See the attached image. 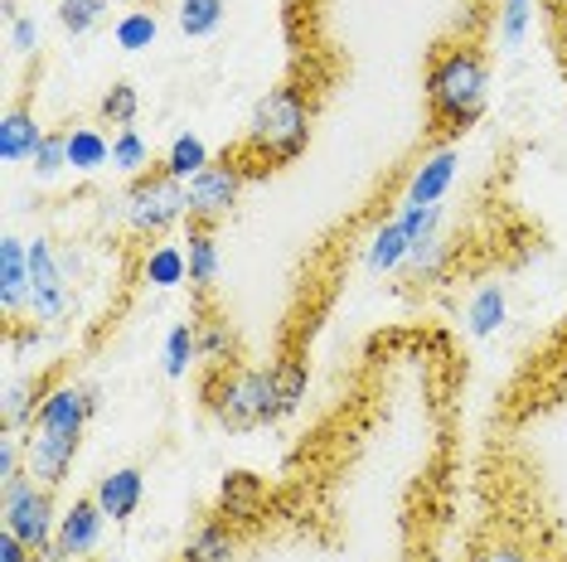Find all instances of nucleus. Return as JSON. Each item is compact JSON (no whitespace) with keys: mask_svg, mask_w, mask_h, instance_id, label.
Wrapping results in <instances>:
<instances>
[{"mask_svg":"<svg viewBox=\"0 0 567 562\" xmlns=\"http://www.w3.org/2000/svg\"><path fill=\"white\" fill-rule=\"evenodd\" d=\"M204 407L228 431H252V427H267V422H281V403L272 393V374L267 368H243V364L209 368Z\"/></svg>","mask_w":567,"mask_h":562,"instance_id":"obj_3","label":"nucleus"},{"mask_svg":"<svg viewBox=\"0 0 567 562\" xmlns=\"http://www.w3.org/2000/svg\"><path fill=\"white\" fill-rule=\"evenodd\" d=\"M107 10H112V0H59L54 20H59V30H63V34L83 40V34H93L97 24L107 20Z\"/></svg>","mask_w":567,"mask_h":562,"instance_id":"obj_27","label":"nucleus"},{"mask_svg":"<svg viewBox=\"0 0 567 562\" xmlns=\"http://www.w3.org/2000/svg\"><path fill=\"white\" fill-rule=\"evenodd\" d=\"M44 398H49L44 378H10V383H6V398H0V431L30 427Z\"/></svg>","mask_w":567,"mask_h":562,"instance_id":"obj_16","label":"nucleus"},{"mask_svg":"<svg viewBox=\"0 0 567 562\" xmlns=\"http://www.w3.org/2000/svg\"><path fill=\"white\" fill-rule=\"evenodd\" d=\"M73 311V281L63 272L59 252L49 238L30 242V315L44 325H63Z\"/></svg>","mask_w":567,"mask_h":562,"instance_id":"obj_6","label":"nucleus"},{"mask_svg":"<svg viewBox=\"0 0 567 562\" xmlns=\"http://www.w3.org/2000/svg\"><path fill=\"white\" fill-rule=\"evenodd\" d=\"M0 562H40V553H34V548H24L10 529H0Z\"/></svg>","mask_w":567,"mask_h":562,"instance_id":"obj_36","label":"nucleus"},{"mask_svg":"<svg viewBox=\"0 0 567 562\" xmlns=\"http://www.w3.org/2000/svg\"><path fill=\"white\" fill-rule=\"evenodd\" d=\"M234 558H238V529L224 514L204 519L199 529L189 533L185 553H179V562H234Z\"/></svg>","mask_w":567,"mask_h":562,"instance_id":"obj_14","label":"nucleus"},{"mask_svg":"<svg viewBox=\"0 0 567 562\" xmlns=\"http://www.w3.org/2000/svg\"><path fill=\"white\" fill-rule=\"evenodd\" d=\"M267 374H272V393L281 403V417L296 413L301 398H306V383H311V368H306V360H296V354H291V360H277Z\"/></svg>","mask_w":567,"mask_h":562,"instance_id":"obj_25","label":"nucleus"},{"mask_svg":"<svg viewBox=\"0 0 567 562\" xmlns=\"http://www.w3.org/2000/svg\"><path fill=\"white\" fill-rule=\"evenodd\" d=\"M112 170H122V175H146V170H156V160H151V146H146V136L136 132V126H122L117 136H112Z\"/></svg>","mask_w":567,"mask_h":562,"instance_id":"obj_26","label":"nucleus"},{"mask_svg":"<svg viewBox=\"0 0 567 562\" xmlns=\"http://www.w3.org/2000/svg\"><path fill=\"white\" fill-rule=\"evenodd\" d=\"M141 277H146L151 287H161V291H171V287H179V281H189L185 248H179V242H156V248L146 252V262H141Z\"/></svg>","mask_w":567,"mask_h":562,"instance_id":"obj_19","label":"nucleus"},{"mask_svg":"<svg viewBox=\"0 0 567 562\" xmlns=\"http://www.w3.org/2000/svg\"><path fill=\"white\" fill-rule=\"evenodd\" d=\"M97 562H122V558H97Z\"/></svg>","mask_w":567,"mask_h":562,"instance_id":"obj_38","label":"nucleus"},{"mask_svg":"<svg viewBox=\"0 0 567 562\" xmlns=\"http://www.w3.org/2000/svg\"><path fill=\"white\" fill-rule=\"evenodd\" d=\"M10 49H16V54H34V49H40V20L34 15L10 20Z\"/></svg>","mask_w":567,"mask_h":562,"instance_id":"obj_35","label":"nucleus"},{"mask_svg":"<svg viewBox=\"0 0 567 562\" xmlns=\"http://www.w3.org/2000/svg\"><path fill=\"white\" fill-rule=\"evenodd\" d=\"M24 476V446H20V431H0V485L20 480Z\"/></svg>","mask_w":567,"mask_h":562,"instance_id":"obj_33","label":"nucleus"},{"mask_svg":"<svg viewBox=\"0 0 567 562\" xmlns=\"http://www.w3.org/2000/svg\"><path fill=\"white\" fill-rule=\"evenodd\" d=\"M0 529H10L24 548H34L40 558H49L54 553V533H59L54 490L40 485L34 476L0 485Z\"/></svg>","mask_w":567,"mask_h":562,"instance_id":"obj_4","label":"nucleus"},{"mask_svg":"<svg viewBox=\"0 0 567 562\" xmlns=\"http://www.w3.org/2000/svg\"><path fill=\"white\" fill-rule=\"evenodd\" d=\"M224 15H228V0H179L175 24L185 40H209L218 24H224Z\"/></svg>","mask_w":567,"mask_h":562,"instance_id":"obj_24","label":"nucleus"},{"mask_svg":"<svg viewBox=\"0 0 567 562\" xmlns=\"http://www.w3.org/2000/svg\"><path fill=\"white\" fill-rule=\"evenodd\" d=\"M63 146H69V170H79V175H93L102 165H112V140L97 126H69Z\"/></svg>","mask_w":567,"mask_h":562,"instance_id":"obj_17","label":"nucleus"},{"mask_svg":"<svg viewBox=\"0 0 567 562\" xmlns=\"http://www.w3.org/2000/svg\"><path fill=\"white\" fill-rule=\"evenodd\" d=\"M427 112L442 136H466L489 102V63L475 44H446L427 63Z\"/></svg>","mask_w":567,"mask_h":562,"instance_id":"obj_2","label":"nucleus"},{"mask_svg":"<svg viewBox=\"0 0 567 562\" xmlns=\"http://www.w3.org/2000/svg\"><path fill=\"white\" fill-rule=\"evenodd\" d=\"M102 523H107V514H102V504L93 495L73 500L59 514V533H54V553H49V562H87V553L102 543Z\"/></svg>","mask_w":567,"mask_h":562,"instance_id":"obj_8","label":"nucleus"},{"mask_svg":"<svg viewBox=\"0 0 567 562\" xmlns=\"http://www.w3.org/2000/svg\"><path fill=\"white\" fill-rule=\"evenodd\" d=\"M204 165H214V156H209V146H204L195 132H179V136L171 140V150L161 156V170H165V175H175L179 185L195 180Z\"/></svg>","mask_w":567,"mask_h":562,"instance_id":"obj_18","label":"nucleus"},{"mask_svg":"<svg viewBox=\"0 0 567 562\" xmlns=\"http://www.w3.org/2000/svg\"><path fill=\"white\" fill-rule=\"evenodd\" d=\"M446 262H451V242L446 238H427V242H417V248L408 252V272H412V281H422V287H432L436 277L446 272Z\"/></svg>","mask_w":567,"mask_h":562,"instance_id":"obj_28","label":"nucleus"},{"mask_svg":"<svg viewBox=\"0 0 567 562\" xmlns=\"http://www.w3.org/2000/svg\"><path fill=\"white\" fill-rule=\"evenodd\" d=\"M456 180V146H436L427 160L412 170L408 180V204H442V195Z\"/></svg>","mask_w":567,"mask_h":562,"instance_id":"obj_13","label":"nucleus"},{"mask_svg":"<svg viewBox=\"0 0 567 562\" xmlns=\"http://www.w3.org/2000/svg\"><path fill=\"white\" fill-rule=\"evenodd\" d=\"M195 360H199V330L175 325L171 335H165V378H185Z\"/></svg>","mask_w":567,"mask_h":562,"instance_id":"obj_29","label":"nucleus"},{"mask_svg":"<svg viewBox=\"0 0 567 562\" xmlns=\"http://www.w3.org/2000/svg\"><path fill=\"white\" fill-rule=\"evenodd\" d=\"M141 495H146V476H141L136 466H122V470H112V476L97 480L93 500L102 504V514L112 523H126L141 509Z\"/></svg>","mask_w":567,"mask_h":562,"instance_id":"obj_10","label":"nucleus"},{"mask_svg":"<svg viewBox=\"0 0 567 562\" xmlns=\"http://www.w3.org/2000/svg\"><path fill=\"white\" fill-rule=\"evenodd\" d=\"M44 136H49V132H40V122H34V107H30V102H16V107L0 117V160H6V165L34 160V150H40Z\"/></svg>","mask_w":567,"mask_h":562,"instance_id":"obj_12","label":"nucleus"},{"mask_svg":"<svg viewBox=\"0 0 567 562\" xmlns=\"http://www.w3.org/2000/svg\"><path fill=\"white\" fill-rule=\"evenodd\" d=\"M243 185H248V170H243V165H238V160L224 150V160L204 165V170L195 175V180L185 185V199H189V223H218V219H224V214L238 204Z\"/></svg>","mask_w":567,"mask_h":562,"instance_id":"obj_7","label":"nucleus"},{"mask_svg":"<svg viewBox=\"0 0 567 562\" xmlns=\"http://www.w3.org/2000/svg\"><path fill=\"white\" fill-rule=\"evenodd\" d=\"M544 6H548V10H563V6H567V0H544Z\"/></svg>","mask_w":567,"mask_h":562,"instance_id":"obj_37","label":"nucleus"},{"mask_svg":"<svg viewBox=\"0 0 567 562\" xmlns=\"http://www.w3.org/2000/svg\"><path fill=\"white\" fill-rule=\"evenodd\" d=\"M189 219V199H185V185L175 180V175H165L161 165L146 175H136L132 189H126V223H132V233L141 238H161L171 233L175 223Z\"/></svg>","mask_w":567,"mask_h":562,"instance_id":"obj_5","label":"nucleus"},{"mask_svg":"<svg viewBox=\"0 0 567 562\" xmlns=\"http://www.w3.org/2000/svg\"><path fill=\"white\" fill-rule=\"evenodd\" d=\"M112 40H117V49H126V54H141V49H151V44L161 40V20H156V10H146V6L126 10V15L112 24Z\"/></svg>","mask_w":567,"mask_h":562,"instance_id":"obj_22","label":"nucleus"},{"mask_svg":"<svg viewBox=\"0 0 567 562\" xmlns=\"http://www.w3.org/2000/svg\"><path fill=\"white\" fill-rule=\"evenodd\" d=\"M471 562H534V553L519 543H509V539H489V543L475 548Z\"/></svg>","mask_w":567,"mask_h":562,"instance_id":"obj_34","label":"nucleus"},{"mask_svg":"<svg viewBox=\"0 0 567 562\" xmlns=\"http://www.w3.org/2000/svg\"><path fill=\"white\" fill-rule=\"evenodd\" d=\"M412 562H417V558H412Z\"/></svg>","mask_w":567,"mask_h":562,"instance_id":"obj_39","label":"nucleus"},{"mask_svg":"<svg viewBox=\"0 0 567 562\" xmlns=\"http://www.w3.org/2000/svg\"><path fill=\"white\" fill-rule=\"evenodd\" d=\"M30 170H34V180H54L59 170H69V146H63V132H49V136L40 140V150H34Z\"/></svg>","mask_w":567,"mask_h":562,"instance_id":"obj_32","label":"nucleus"},{"mask_svg":"<svg viewBox=\"0 0 567 562\" xmlns=\"http://www.w3.org/2000/svg\"><path fill=\"white\" fill-rule=\"evenodd\" d=\"M505 315H509V296H505V287L499 281H489V287L475 291V301H471V335L475 340H485V335H495L499 325H505Z\"/></svg>","mask_w":567,"mask_h":562,"instance_id":"obj_21","label":"nucleus"},{"mask_svg":"<svg viewBox=\"0 0 567 562\" xmlns=\"http://www.w3.org/2000/svg\"><path fill=\"white\" fill-rule=\"evenodd\" d=\"M408 252H412V242L403 233V223L389 219L369 242V272H398V267L408 262Z\"/></svg>","mask_w":567,"mask_h":562,"instance_id":"obj_23","label":"nucleus"},{"mask_svg":"<svg viewBox=\"0 0 567 562\" xmlns=\"http://www.w3.org/2000/svg\"><path fill=\"white\" fill-rule=\"evenodd\" d=\"M262 500H267V485L252 470H228L224 485H218V514L228 523H252L262 514Z\"/></svg>","mask_w":567,"mask_h":562,"instance_id":"obj_11","label":"nucleus"},{"mask_svg":"<svg viewBox=\"0 0 567 562\" xmlns=\"http://www.w3.org/2000/svg\"><path fill=\"white\" fill-rule=\"evenodd\" d=\"M195 330H199V360H209V368L238 364V335L224 315H199Z\"/></svg>","mask_w":567,"mask_h":562,"instance_id":"obj_20","label":"nucleus"},{"mask_svg":"<svg viewBox=\"0 0 567 562\" xmlns=\"http://www.w3.org/2000/svg\"><path fill=\"white\" fill-rule=\"evenodd\" d=\"M185 258H189V287L199 296H209L214 281H218V238H214V223H189L185 233Z\"/></svg>","mask_w":567,"mask_h":562,"instance_id":"obj_15","label":"nucleus"},{"mask_svg":"<svg viewBox=\"0 0 567 562\" xmlns=\"http://www.w3.org/2000/svg\"><path fill=\"white\" fill-rule=\"evenodd\" d=\"M24 305H30V242L6 233L0 242V311L16 321Z\"/></svg>","mask_w":567,"mask_h":562,"instance_id":"obj_9","label":"nucleus"},{"mask_svg":"<svg viewBox=\"0 0 567 562\" xmlns=\"http://www.w3.org/2000/svg\"><path fill=\"white\" fill-rule=\"evenodd\" d=\"M311 122H316V107H311V97L301 93V83H277V87H267V97H257L248 136H243V146H234L228 156L248 175L281 170V165H291L311 146Z\"/></svg>","mask_w":567,"mask_h":562,"instance_id":"obj_1","label":"nucleus"},{"mask_svg":"<svg viewBox=\"0 0 567 562\" xmlns=\"http://www.w3.org/2000/svg\"><path fill=\"white\" fill-rule=\"evenodd\" d=\"M528 24H534V0H499V49L505 54L528 40Z\"/></svg>","mask_w":567,"mask_h":562,"instance_id":"obj_31","label":"nucleus"},{"mask_svg":"<svg viewBox=\"0 0 567 562\" xmlns=\"http://www.w3.org/2000/svg\"><path fill=\"white\" fill-rule=\"evenodd\" d=\"M136 112H141V93H136V83H112L107 93H102V102H97V117L102 122H112L122 132V126H132L136 122Z\"/></svg>","mask_w":567,"mask_h":562,"instance_id":"obj_30","label":"nucleus"}]
</instances>
